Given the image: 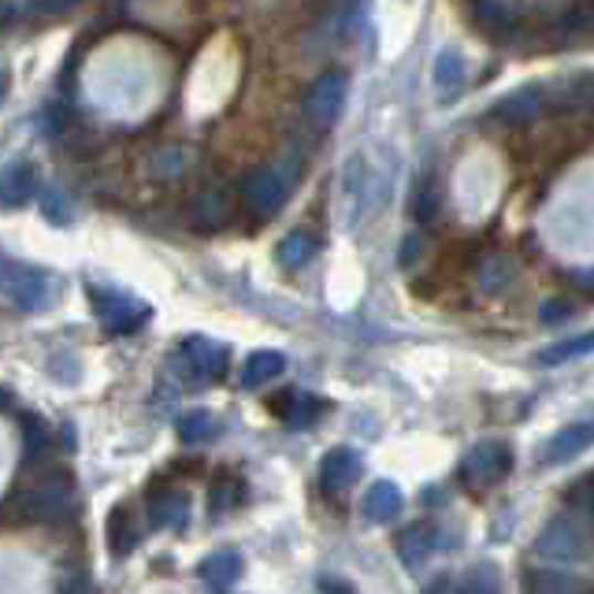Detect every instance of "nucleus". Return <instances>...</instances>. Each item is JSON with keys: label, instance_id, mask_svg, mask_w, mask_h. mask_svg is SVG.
I'll return each mask as SVG.
<instances>
[{"label": "nucleus", "instance_id": "obj_1", "mask_svg": "<svg viewBox=\"0 0 594 594\" xmlns=\"http://www.w3.org/2000/svg\"><path fill=\"white\" fill-rule=\"evenodd\" d=\"M19 513H23V520H45V524L67 520L75 513V484H71V476L64 468H49L45 476L23 490Z\"/></svg>", "mask_w": 594, "mask_h": 594}, {"label": "nucleus", "instance_id": "obj_2", "mask_svg": "<svg viewBox=\"0 0 594 594\" xmlns=\"http://www.w3.org/2000/svg\"><path fill=\"white\" fill-rule=\"evenodd\" d=\"M4 297L19 312H41L56 301V279L30 264L4 261Z\"/></svg>", "mask_w": 594, "mask_h": 594}, {"label": "nucleus", "instance_id": "obj_3", "mask_svg": "<svg viewBox=\"0 0 594 594\" xmlns=\"http://www.w3.org/2000/svg\"><path fill=\"white\" fill-rule=\"evenodd\" d=\"M346 89H350L346 71H323V75L312 82L309 94H305V116H309L312 127H331V123L342 116Z\"/></svg>", "mask_w": 594, "mask_h": 594}, {"label": "nucleus", "instance_id": "obj_4", "mask_svg": "<svg viewBox=\"0 0 594 594\" xmlns=\"http://www.w3.org/2000/svg\"><path fill=\"white\" fill-rule=\"evenodd\" d=\"M509 468H513V449H509V443L487 438V443H479L473 454L465 457L460 476H465L468 487H490L498 484V479H506Z\"/></svg>", "mask_w": 594, "mask_h": 594}, {"label": "nucleus", "instance_id": "obj_5", "mask_svg": "<svg viewBox=\"0 0 594 594\" xmlns=\"http://www.w3.org/2000/svg\"><path fill=\"white\" fill-rule=\"evenodd\" d=\"M89 297H94V309H97L100 323H105L108 331L127 335V331H138V327L149 320V305H141L127 294H112V290H97V286H89Z\"/></svg>", "mask_w": 594, "mask_h": 594}, {"label": "nucleus", "instance_id": "obj_6", "mask_svg": "<svg viewBox=\"0 0 594 594\" xmlns=\"http://www.w3.org/2000/svg\"><path fill=\"white\" fill-rule=\"evenodd\" d=\"M242 198L261 220H272L279 216V209L286 204V182L272 168H257L242 179Z\"/></svg>", "mask_w": 594, "mask_h": 594}, {"label": "nucleus", "instance_id": "obj_7", "mask_svg": "<svg viewBox=\"0 0 594 594\" xmlns=\"http://www.w3.org/2000/svg\"><path fill=\"white\" fill-rule=\"evenodd\" d=\"M182 364L190 368V375L198 379V383H216V379L227 375V364H231V353L223 350L220 342H212V338H187L182 342Z\"/></svg>", "mask_w": 594, "mask_h": 594}, {"label": "nucleus", "instance_id": "obj_8", "mask_svg": "<svg viewBox=\"0 0 594 594\" xmlns=\"http://www.w3.org/2000/svg\"><path fill=\"white\" fill-rule=\"evenodd\" d=\"M535 550L550 561H580L583 554H587V542H583V531L572 524L569 517H558L542 528Z\"/></svg>", "mask_w": 594, "mask_h": 594}, {"label": "nucleus", "instance_id": "obj_9", "mask_svg": "<svg viewBox=\"0 0 594 594\" xmlns=\"http://www.w3.org/2000/svg\"><path fill=\"white\" fill-rule=\"evenodd\" d=\"M591 443H594V420H580V424L561 427L547 443V449H542V465H565V460L580 457Z\"/></svg>", "mask_w": 594, "mask_h": 594}, {"label": "nucleus", "instance_id": "obj_10", "mask_svg": "<svg viewBox=\"0 0 594 594\" xmlns=\"http://www.w3.org/2000/svg\"><path fill=\"white\" fill-rule=\"evenodd\" d=\"M357 476H361V457L346 446L331 449V454L320 460V487L327 495H342L346 487L357 484Z\"/></svg>", "mask_w": 594, "mask_h": 594}, {"label": "nucleus", "instance_id": "obj_11", "mask_svg": "<svg viewBox=\"0 0 594 594\" xmlns=\"http://www.w3.org/2000/svg\"><path fill=\"white\" fill-rule=\"evenodd\" d=\"M149 520H152L157 528H171V531L187 528V524H190V498H187V490H176V487L152 490V498H149Z\"/></svg>", "mask_w": 594, "mask_h": 594}, {"label": "nucleus", "instance_id": "obj_12", "mask_svg": "<svg viewBox=\"0 0 594 594\" xmlns=\"http://www.w3.org/2000/svg\"><path fill=\"white\" fill-rule=\"evenodd\" d=\"M38 193V171L30 160H15L4 168V179H0V201L4 209H23L26 201H34Z\"/></svg>", "mask_w": 594, "mask_h": 594}, {"label": "nucleus", "instance_id": "obj_13", "mask_svg": "<svg viewBox=\"0 0 594 594\" xmlns=\"http://www.w3.org/2000/svg\"><path fill=\"white\" fill-rule=\"evenodd\" d=\"M542 86H520L513 89L509 97H501L495 105V116L501 123H513V127H520V123H531L535 116H542Z\"/></svg>", "mask_w": 594, "mask_h": 594}, {"label": "nucleus", "instance_id": "obj_14", "mask_svg": "<svg viewBox=\"0 0 594 594\" xmlns=\"http://www.w3.org/2000/svg\"><path fill=\"white\" fill-rule=\"evenodd\" d=\"M402 506H405V498L391 479H379V484L368 487V495H364V517L372 520V524H391V520L402 513Z\"/></svg>", "mask_w": 594, "mask_h": 594}, {"label": "nucleus", "instance_id": "obj_15", "mask_svg": "<svg viewBox=\"0 0 594 594\" xmlns=\"http://www.w3.org/2000/svg\"><path fill=\"white\" fill-rule=\"evenodd\" d=\"M198 576L204 580V587L227 591V587H234V583H238V576H242V558L234 554V550H220V554H212V558L201 561Z\"/></svg>", "mask_w": 594, "mask_h": 594}, {"label": "nucleus", "instance_id": "obj_16", "mask_svg": "<svg viewBox=\"0 0 594 594\" xmlns=\"http://www.w3.org/2000/svg\"><path fill=\"white\" fill-rule=\"evenodd\" d=\"M231 198L223 190H204L198 204H193V223H198L201 231H220L231 223Z\"/></svg>", "mask_w": 594, "mask_h": 594}, {"label": "nucleus", "instance_id": "obj_17", "mask_svg": "<svg viewBox=\"0 0 594 594\" xmlns=\"http://www.w3.org/2000/svg\"><path fill=\"white\" fill-rule=\"evenodd\" d=\"M528 594H591V587L569 572H554V569H535L524 576Z\"/></svg>", "mask_w": 594, "mask_h": 594}, {"label": "nucleus", "instance_id": "obj_18", "mask_svg": "<svg viewBox=\"0 0 594 594\" xmlns=\"http://www.w3.org/2000/svg\"><path fill=\"white\" fill-rule=\"evenodd\" d=\"M286 372V357L279 350H257L250 353V361L242 368V386H264L272 379H279Z\"/></svg>", "mask_w": 594, "mask_h": 594}, {"label": "nucleus", "instance_id": "obj_19", "mask_svg": "<svg viewBox=\"0 0 594 594\" xmlns=\"http://www.w3.org/2000/svg\"><path fill=\"white\" fill-rule=\"evenodd\" d=\"M435 86H438V97L443 100H454L465 86V60H460L457 49H443L435 60Z\"/></svg>", "mask_w": 594, "mask_h": 594}, {"label": "nucleus", "instance_id": "obj_20", "mask_svg": "<svg viewBox=\"0 0 594 594\" xmlns=\"http://www.w3.org/2000/svg\"><path fill=\"white\" fill-rule=\"evenodd\" d=\"M138 539H141V531L135 524V517H130V509L127 506L112 509V517H108V550L112 554L127 558L130 550L138 547Z\"/></svg>", "mask_w": 594, "mask_h": 594}, {"label": "nucleus", "instance_id": "obj_21", "mask_svg": "<svg viewBox=\"0 0 594 594\" xmlns=\"http://www.w3.org/2000/svg\"><path fill=\"white\" fill-rule=\"evenodd\" d=\"M435 550V535L427 524H409L402 535H397V554H402V561L409 569L424 565V558Z\"/></svg>", "mask_w": 594, "mask_h": 594}, {"label": "nucleus", "instance_id": "obj_22", "mask_svg": "<svg viewBox=\"0 0 594 594\" xmlns=\"http://www.w3.org/2000/svg\"><path fill=\"white\" fill-rule=\"evenodd\" d=\"M312 257H316V238L309 231H290L275 245V261H279L283 268H301V264H309Z\"/></svg>", "mask_w": 594, "mask_h": 594}, {"label": "nucleus", "instance_id": "obj_23", "mask_svg": "<svg viewBox=\"0 0 594 594\" xmlns=\"http://www.w3.org/2000/svg\"><path fill=\"white\" fill-rule=\"evenodd\" d=\"M473 15L479 19V26L490 30V34L509 38V34H513V26H517L520 8L517 4H476Z\"/></svg>", "mask_w": 594, "mask_h": 594}, {"label": "nucleus", "instance_id": "obj_24", "mask_svg": "<svg viewBox=\"0 0 594 594\" xmlns=\"http://www.w3.org/2000/svg\"><path fill=\"white\" fill-rule=\"evenodd\" d=\"M583 353H594V331L576 335V338H565V342L547 346V350L539 353V364H547V368L569 364V361H576V357H583Z\"/></svg>", "mask_w": 594, "mask_h": 594}, {"label": "nucleus", "instance_id": "obj_25", "mask_svg": "<svg viewBox=\"0 0 594 594\" xmlns=\"http://www.w3.org/2000/svg\"><path fill=\"white\" fill-rule=\"evenodd\" d=\"M176 432H179L182 443H204V438L216 432V420H212L209 409H190V413L179 416Z\"/></svg>", "mask_w": 594, "mask_h": 594}, {"label": "nucleus", "instance_id": "obj_26", "mask_svg": "<svg viewBox=\"0 0 594 594\" xmlns=\"http://www.w3.org/2000/svg\"><path fill=\"white\" fill-rule=\"evenodd\" d=\"M19 427H23V449H26V460H38V457L49 449V443H53V435H49V427L41 424V420H38L34 413H26V409H23V416H19Z\"/></svg>", "mask_w": 594, "mask_h": 594}, {"label": "nucleus", "instance_id": "obj_27", "mask_svg": "<svg viewBox=\"0 0 594 594\" xmlns=\"http://www.w3.org/2000/svg\"><path fill=\"white\" fill-rule=\"evenodd\" d=\"M209 498H212V509H216V513H227V509L238 506V498H242V479L231 473H220L212 479Z\"/></svg>", "mask_w": 594, "mask_h": 594}, {"label": "nucleus", "instance_id": "obj_28", "mask_svg": "<svg viewBox=\"0 0 594 594\" xmlns=\"http://www.w3.org/2000/svg\"><path fill=\"white\" fill-rule=\"evenodd\" d=\"M320 413H323V402H320V397L294 394L290 409H286V424H294V427H312L316 420H320Z\"/></svg>", "mask_w": 594, "mask_h": 594}, {"label": "nucleus", "instance_id": "obj_29", "mask_svg": "<svg viewBox=\"0 0 594 594\" xmlns=\"http://www.w3.org/2000/svg\"><path fill=\"white\" fill-rule=\"evenodd\" d=\"M509 279H513V264H509L506 257H490L484 268H479V286H484V290H501V286H506Z\"/></svg>", "mask_w": 594, "mask_h": 594}, {"label": "nucleus", "instance_id": "obj_30", "mask_svg": "<svg viewBox=\"0 0 594 594\" xmlns=\"http://www.w3.org/2000/svg\"><path fill=\"white\" fill-rule=\"evenodd\" d=\"M501 583H498V572L490 565H476L473 572L460 583V594H498Z\"/></svg>", "mask_w": 594, "mask_h": 594}, {"label": "nucleus", "instance_id": "obj_31", "mask_svg": "<svg viewBox=\"0 0 594 594\" xmlns=\"http://www.w3.org/2000/svg\"><path fill=\"white\" fill-rule=\"evenodd\" d=\"M438 216V190L435 187H424L413 198V220L416 223H432Z\"/></svg>", "mask_w": 594, "mask_h": 594}, {"label": "nucleus", "instance_id": "obj_32", "mask_svg": "<svg viewBox=\"0 0 594 594\" xmlns=\"http://www.w3.org/2000/svg\"><path fill=\"white\" fill-rule=\"evenodd\" d=\"M569 501H572V506H580V509H587V513H594V476L580 479V484L569 490Z\"/></svg>", "mask_w": 594, "mask_h": 594}, {"label": "nucleus", "instance_id": "obj_33", "mask_svg": "<svg viewBox=\"0 0 594 594\" xmlns=\"http://www.w3.org/2000/svg\"><path fill=\"white\" fill-rule=\"evenodd\" d=\"M576 312V305L572 301H561V297H554V301H547L542 305V323H561V320H569V316Z\"/></svg>", "mask_w": 594, "mask_h": 594}, {"label": "nucleus", "instance_id": "obj_34", "mask_svg": "<svg viewBox=\"0 0 594 594\" xmlns=\"http://www.w3.org/2000/svg\"><path fill=\"white\" fill-rule=\"evenodd\" d=\"M416 253H420V234H405V242H402V257H397V261H402L405 268H409V264L416 261Z\"/></svg>", "mask_w": 594, "mask_h": 594}, {"label": "nucleus", "instance_id": "obj_35", "mask_svg": "<svg viewBox=\"0 0 594 594\" xmlns=\"http://www.w3.org/2000/svg\"><path fill=\"white\" fill-rule=\"evenodd\" d=\"M320 591H323V594H357L350 583H342V580H335V576H323V580H320Z\"/></svg>", "mask_w": 594, "mask_h": 594}, {"label": "nucleus", "instance_id": "obj_36", "mask_svg": "<svg viewBox=\"0 0 594 594\" xmlns=\"http://www.w3.org/2000/svg\"><path fill=\"white\" fill-rule=\"evenodd\" d=\"M427 594H460V591H454V580L449 576H438L432 587H427Z\"/></svg>", "mask_w": 594, "mask_h": 594}, {"label": "nucleus", "instance_id": "obj_37", "mask_svg": "<svg viewBox=\"0 0 594 594\" xmlns=\"http://www.w3.org/2000/svg\"><path fill=\"white\" fill-rule=\"evenodd\" d=\"M569 279L576 283V286H583V290H591V294H594V268H591V272H572Z\"/></svg>", "mask_w": 594, "mask_h": 594}]
</instances>
